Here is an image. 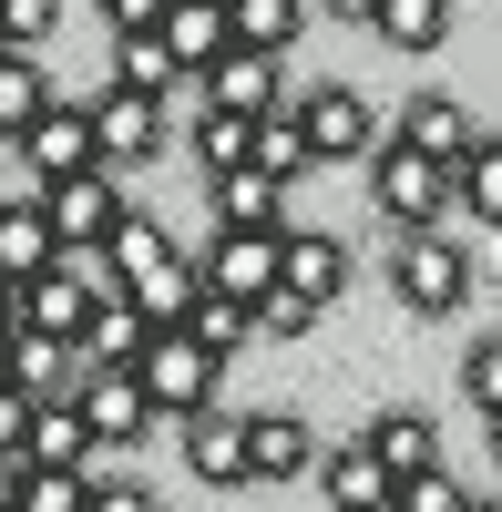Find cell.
<instances>
[{"instance_id":"cell-19","label":"cell","mask_w":502,"mask_h":512,"mask_svg":"<svg viewBox=\"0 0 502 512\" xmlns=\"http://www.w3.org/2000/svg\"><path fill=\"white\" fill-rule=\"evenodd\" d=\"M308 472H318L328 512H390V472H380V461H369L359 441H339V451H318Z\"/></svg>"},{"instance_id":"cell-12","label":"cell","mask_w":502,"mask_h":512,"mask_svg":"<svg viewBox=\"0 0 502 512\" xmlns=\"http://www.w3.org/2000/svg\"><path fill=\"white\" fill-rule=\"evenodd\" d=\"M175 246H185V236L164 226V216H144V205H123V216L103 226V246H93V267H103L113 287H134V277H154V267H164Z\"/></svg>"},{"instance_id":"cell-43","label":"cell","mask_w":502,"mask_h":512,"mask_svg":"<svg viewBox=\"0 0 502 512\" xmlns=\"http://www.w3.org/2000/svg\"><path fill=\"white\" fill-rule=\"evenodd\" d=\"M0 379H11V328H0Z\"/></svg>"},{"instance_id":"cell-2","label":"cell","mask_w":502,"mask_h":512,"mask_svg":"<svg viewBox=\"0 0 502 512\" xmlns=\"http://www.w3.org/2000/svg\"><path fill=\"white\" fill-rule=\"evenodd\" d=\"M134 390H144L154 420H185V410H205V400L226 390V359H205L185 328H144V349H134Z\"/></svg>"},{"instance_id":"cell-30","label":"cell","mask_w":502,"mask_h":512,"mask_svg":"<svg viewBox=\"0 0 502 512\" xmlns=\"http://www.w3.org/2000/svg\"><path fill=\"white\" fill-rule=\"evenodd\" d=\"M246 164H267V175L277 185H298V175H318V164H308V134H298V113H257V134H246Z\"/></svg>"},{"instance_id":"cell-39","label":"cell","mask_w":502,"mask_h":512,"mask_svg":"<svg viewBox=\"0 0 502 512\" xmlns=\"http://www.w3.org/2000/svg\"><path fill=\"white\" fill-rule=\"evenodd\" d=\"M103 21H113V41H123V31H154L164 0H103Z\"/></svg>"},{"instance_id":"cell-36","label":"cell","mask_w":502,"mask_h":512,"mask_svg":"<svg viewBox=\"0 0 502 512\" xmlns=\"http://www.w3.org/2000/svg\"><path fill=\"white\" fill-rule=\"evenodd\" d=\"M462 400H472L482 420H502V349H492V338H472V359H462Z\"/></svg>"},{"instance_id":"cell-37","label":"cell","mask_w":502,"mask_h":512,"mask_svg":"<svg viewBox=\"0 0 502 512\" xmlns=\"http://www.w3.org/2000/svg\"><path fill=\"white\" fill-rule=\"evenodd\" d=\"M62 21V0H0V41H21V52H41Z\"/></svg>"},{"instance_id":"cell-31","label":"cell","mask_w":502,"mask_h":512,"mask_svg":"<svg viewBox=\"0 0 502 512\" xmlns=\"http://www.w3.org/2000/svg\"><path fill=\"white\" fill-rule=\"evenodd\" d=\"M195 287H205V277H195V246H175V256H164V267H154V277H134V287H123V297H134V308H144L154 328H175Z\"/></svg>"},{"instance_id":"cell-38","label":"cell","mask_w":502,"mask_h":512,"mask_svg":"<svg viewBox=\"0 0 502 512\" xmlns=\"http://www.w3.org/2000/svg\"><path fill=\"white\" fill-rule=\"evenodd\" d=\"M82 482H93V492H82V512H164L144 482H103V472H82Z\"/></svg>"},{"instance_id":"cell-32","label":"cell","mask_w":502,"mask_h":512,"mask_svg":"<svg viewBox=\"0 0 502 512\" xmlns=\"http://www.w3.org/2000/svg\"><path fill=\"white\" fill-rule=\"evenodd\" d=\"M472 502V482L451 472V461H431V472H400L390 482V512H462Z\"/></svg>"},{"instance_id":"cell-40","label":"cell","mask_w":502,"mask_h":512,"mask_svg":"<svg viewBox=\"0 0 502 512\" xmlns=\"http://www.w3.org/2000/svg\"><path fill=\"white\" fill-rule=\"evenodd\" d=\"M21 420H31V390H11V379H0V451H21Z\"/></svg>"},{"instance_id":"cell-16","label":"cell","mask_w":502,"mask_h":512,"mask_svg":"<svg viewBox=\"0 0 502 512\" xmlns=\"http://www.w3.org/2000/svg\"><path fill=\"white\" fill-rule=\"evenodd\" d=\"M144 308H134V297H123V287H103L93 297V318H82V338H72V349H82V369H134V349H144Z\"/></svg>"},{"instance_id":"cell-4","label":"cell","mask_w":502,"mask_h":512,"mask_svg":"<svg viewBox=\"0 0 502 512\" xmlns=\"http://www.w3.org/2000/svg\"><path fill=\"white\" fill-rule=\"evenodd\" d=\"M82 113H93V154L113 164V175L154 164V154H164V134H175V123H164V103H154V93H134V82H103Z\"/></svg>"},{"instance_id":"cell-20","label":"cell","mask_w":502,"mask_h":512,"mask_svg":"<svg viewBox=\"0 0 502 512\" xmlns=\"http://www.w3.org/2000/svg\"><path fill=\"white\" fill-rule=\"evenodd\" d=\"M154 41H164V52H175L185 72H205V62H216L226 52V0H164V21H154Z\"/></svg>"},{"instance_id":"cell-3","label":"cell","mask_w":502,"mask_h":512,"mask_svg":"<svg viewBox=\"0 0 502 512\" xmlns=\"http://www.w3.org/2000/svg\"><path fill=\"white\" fill-rule=\"evenodd\" d=\"M369 205H380L390 226H441L451 216V164H431V154H410L400 134H380V144H369Z\"/></svg>"},{"instance_id":"cell-6","label":"cell","mask_w":502,"mask_h":512,"mask_svg":"<svg viewBox=\"0 0 502 512\" xmlns=\"http://www.w3.org/2000/svg\"><path fill=\"white\" fill-rule=\"evenodd\" d=\"M11 164L31 175V195L52 185V175H82V164H103V154H93V113H82V103H41L21 134H11Z\"/></svg>"},{"instance_id":"cell-24","label":"cell","mask_w":502,"mask_h":512,"mask_svg":"<svg viewBox=\"0 0 502 512\" xmlns=\"http://www.w3.org/2000/svg\"><path fill=\"white\" fill-rule=\"evenodd\" d=\"M216 226H287V185L267 164H226L216 175Z\"/></svg>"},{"instance_id":"cell-41","label":"cell","mask_w":502,"mask_h":512,"mask_svg":"<svg viewBox=\"0 0 502 512\" xmlns=\"http://www.w3.org/2000/svg\"><path fill=\"white\" fill-rule=\"evenodd\" d=\"M308 11H328V21H349V31H369V0H308Z\"/></svg>"},{"instance_id":"cell-35","label":"cell","mask_w":502,"mask_h":512,"mask_svg":"<svg viewBox=\"0 0 502 512\" xmlns=\"http://www.w3.org/2000/svg\"><path fill=\"white\" fill-rule=\"evenodd\" d=\"M82 492H93L82 472H31V461H21V502L11 512H82Z\"/></svg>"},{"instance_id":"cell-7","label":"cell","mask_w":502,"mask_h":512,"mask_svg":"<svg viewBox=\"0 0 502 512\" xmlns=\"http://www.w3.org/2000/svg\"><path fill=\"white\" fill-rule=\"evenodd\" d=\"M298 134H308V164H369V144H380L390 123L369 113L349 82H328V93H308V103H298Z\"/></svg>"},{"instance_id":"cell-14","label":"cell","mask_w":502,"mask_h":512,"mask_svg":"<svg viewBox=\"0 0 502 512\" xmlns=\"http://www.w3.org/2000/svg\"><path fill=\"white\" fill-rule=\"evenodd\" d=\"M277 287H298L308 308H339V287H349V246L287 226V236H277Z\"/></svg>"},{"instance_id":"cell-15","label":"cell","mask_w":502,"mask_h":512,"mask_svg":"<svg viewBox=\"0 0 502 512\" xmlns=\"http://www.w3.org/2000/svg\"><path fill=\"white\" fill-rule=\"evenodd\" d=\"M21 461L31 472H93V431H82V410L72 400H31V420H21Z\"/></svg>"},{"instance_id":"cell-17","label":"cell","mask_w":502,"mask_h":512,"mask_svg":"<svg viewBox=\"0 0 502 512\" xmlns=\"http://www.w3.org/2000/svg\"><path fill=\"white\" fill-rule=\"evenodd\" d=\"M359 451L380 461L390 482H400V472H431V461H441V420H421V410H380V420L359 431Z\"/></svg>"},{"instance_id":"cell-1","label":"cell","mask_w":502,"mask_h":512,"mask_svg":"<svg viewBox=\"0 0 502 512\" xmlns=\"http://www.w3.org/2000/svg\"><path fill=\"white\" fill-rule=\"evenodd\" d=\"M390 297L410 318H462L472 308V246L441 236V226H400L390 246Z\"/></svg>"},{"instance_id":"cell-33","label":"cell","mask_w":502,"mask_h":512,"mask_svg":"<svg viewBox=\"0 0 502 512\" xmlns=\"http://www.w3.org/2000/svg\"><path fill=\"white\" fill-rule=\"evenodd\" d=\"M246 134H257L246 113H216V103H205V113H195V164H205V175H226V164H246Z\"/></svg>"},{"instance_id":"cell-13","label":"cell","mask_w":502,"mask_h":512,"mask_svg":"<svg viewBox=\"0 0 502 512\" xmlns=\"http://www.w3.org/2000/svg\"><path fill=\"white\" fill-rule=\"evenodd\" d=\"M175 431H185V472H195V482H216V492H246V441H236V410H226V400L185 410Z\"/></svg>"},{"instance_id":"cell-23","label":"cell","mask_w":502,"mask_h":512,"mask_svg":"<svg viewBox=\"0 0 502 512\" xmlns=\"http://www.w3.org/2000/svg\"><path fill=\"white\" fill-rule=\"evenodd\" d=\"M52 256H62V236L52 226H41V205L31 195H0V277H41V267H52Z\"/></svg>"},{"instance_id":"cell-45","label":"cell","mask_w":502,"mask_h":512,"mask_svg":"<svg viewBox=\"0 0 502 512\" xmlns=\"http://www.w3.org/2000/svg\"><path fill=\"white\" fill-rule=\"evenodd\" d=\"M0 154H11V134H0Z\"/></svg>"},{"instance_id":"cell-11","label":"cell","mask_w":502,"mask_h":512,"mask_svg":"<svg viewBox=\"0 0 502 512\" xmlns=\"http://www.w3.org/2000/svg\"><path fill=\"white\" fill-rule=\"evenodd\" d=\"M195 103H216V113H277V52H246V41H226L216 62L195 72Z\"/></svg>"},{"instance_id":"cell-9","label":"cell","mask_w":502,"mask_h":512,"mask_svg":"<svg viewBox=\"0 0 502 512\" xmlns=\"http://www.w3.org/2000/svg\"><path fill=\"white\" fill-rule=\"evenodd\" d=\"M277 236L287 226H216V246L195 256V277L216 297H246V308H257V297L277 287Z\"/></svg>"},{"instance_id":"cell-8","label":"cell","mask_w":502,"mask_h":512,"mask_svg":"<svg viewBox=\"0 0 502 512\" xmlns=\"http://www.w3.org/2000/svg\"><path fill=\"white\" fill-rule=\"evenodd\" d=\"M62 400L82 410V431H93V451H134V441L154 431V410H144V390H134V369H82V379H72Z\"/></svg>"},{"instance_id":"cell-29","label":"cell","mask_w":502,"mask_h":512,"mask_svg":"<svg viewBox=\"0 0 502 512\" xmlns=\"http://www.w3.org/2000/svg\"><path fill=\"white\" fill-rule=\"evenodd\" d=\"M226 31L246 52H287V41L308 31V0H226Z\"/></svg>"},{"instance_id":"cell-5","label":"cell","mask_w":502,"mask_h":512,"mask_svg":"<svg viewBox=\"0 0 502 512\" xmlns=\"http://www.w3.org/2000/svg\"><path fill=\"white\" fill-rule=\"evenodd\" d=\"M31 205H41V226H52V236H62V256H72V246H103V226H113L134 195H123L113 164H82V175H52Z\"/></svg>"},{"instance_id":"cell-26","label":"cell","mask_w":502,"mask_h":512,"mask_svg":"<svg viewBox=\"0 0 502 512\" xmlns=\"http://www.w3.org/2000/svg\"><path fill=\"white\" fill-rule=\"evenodd\" d=\"M175 328L195 338V349H205V359H236V349H246V338H257V318H246V297H216V287H195Z\"/></svg>"},{"instance_id":"cell-10","label":"cell","mask_w":502,"mask_h":512,"mask_svg":"<svg viewBox=\"0 0 502 512\" xmlns=\"http://www.w3.org/2000/svg\"><path fill=\"white\" fill-rule=\"evenodd\" d=\"M236 441H246V482H298L318 461V431L298 410H236Z\"/></svg>"},{"instance_id":"cell-27","label":"cell","mask_w":502,"mask_h":512,"mask_svg":"<svg viewBox=\"0 0 502 512\" xmlns=\"http://www.w3.org/2000/svg\"><path fill=\"white\" fill-rule=\"evenodd\" d=\"M113 82H134V93H154V103H175V93H185L195 72H185L175 52H164L154 31H123V41H113Z\"/></svg>"},{"instance_id":"cell-22","label":"cell","mask_w":502,"mask_h":512,"mask_svg":"<svg viewBox=\"0 0 502 512\" xmlns=\"http://www.w3.org/2000/svg\"><path fill=\"white\" fill-rule=\"evenodd\" d=\"M451 21H462V0H369V31H380L390 52H441Z\"/></svg>"},{"instance_id":"cell-25","label":"cell","mask_w":502,"mask_h":512,"mask_svg":"<svg viewBox=\"0 0 502 512\" xmlns=\"http://www.w3.org/2000/svg\"><path fill=\"white\" fill-rule=\"evenodd\" d=\"M451 205H462L472 226H502V144L472 134L462 154H451Z\"/></svg>"},{"instance_id":"cell-34","label":"cell","mask_w":502,"mask_h":512,"mask_svg":"<svg viewBox=\"0 0 502 512\" xmlns=\"http://www.w3.org/2000/svg\"><path fill=\"white\" fill-rule=\"evenodd\" d=\"M246 318H257V338H308V328H318L328 308H308L298 287H267V297H257V308H246Z\"/></svg>"},{"instance_id":"cell-21","label":"cell","mask_w":502,"mask_h":512,"mask_svg":"<svg viewBox=\"0 0 502 512\" xmlns=\"http://www.w3.org/2000/svg\"><path fill=\"white\" fill-rule=\"evenodd\" d=\"M82 379V349L72 338H41V328H11V390H31V400H62Z\"/></svg>"},{"instance_id":"cell-18","label":"cell","mask_w":502,"mask_h":512,"mask_svg":"<svg viewBox=\"0 0 502 512\" xmlns=\"http://www.w3.org/2000/svg\"><path fill=\"white\" fill-rule=\"evenodd\" d=\"M390 134H400L410 154H431V164H451V154H462V144L482 134V123H472L462 103H451V93H410V103H400V123H390Z\"/></svg>"},{"instance_id":"cell-44","label":"cell","mask_w":502,"mask_h":512,"mask_svg":"<svg viewBox=\"0 0 502 512\" xmlns=\"http://www.w3.org/2000/svg\"><path fill=\"white\" fill-rule=\"evenodd\" d=\"M0 328H11V277H0Z\"/></svg>"},{"instance_id":"cell-28","label":"cell","mask_w":502,"mask_h":512,"mask_svg":"<svg viewBox=\"0 0 502 512\" xmlns=\"http://www.w3.org/2000/svg\"><path fill=\"white\" fill-rule=\"evenodd\" d=\"M52 103V72H41V52H21V41H0V134H21V123Z\"/></svg>"},{"instance_id":"cell-42","label":"cell","mask_w":502,"mask_h":512,"mask_svg":"<svg viewBox=\"0 0 502 512\" xmlns=\"http://www.w3.org/2000/svg\"><path fill=\"white\" fill-rule=\"evenodd\" d=\"M21 502V451H0V512Z\"/></svg>"}]
</instances>
